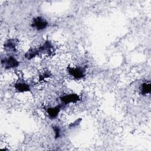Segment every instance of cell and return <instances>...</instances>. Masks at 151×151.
I'll list each match as a JSON object with an SVG mask.
<instances>
[{
    "label": "cell",
    "mask_w": 151,
    "mask_h": 151,
    "mask_svg": "<svg viewBox=\"0 0 151 151\" xmlns=\"http://www.w3.org/2000/svg\"><path fill=\"white\" fill-rule=\"evenodd\" d=\"M53 130H54V133H55V137L56 139L58 138L60 136V129L57 126H54Z\"/></svg>",
    "instance_id": "cell-11"
},
{
    "label": "cell",
    "mask_w": 151,
    "mask_h": 151,
    "mask_svg": "<svg viewBox=\"0 0 151 151\" xmlns=\"http://www.w3.org/2000/svg\"><path fill=\"white\" fill-rule=\"evenodd\" d=\"M48 22L42 17H38L33 19L32 27L35 28L37 30H43L48 26Z\"/></svg>",
    "instance_id": "cell-1"
},
{
    "label": "cell",
    "mask_w": 151,
    "mask_h": 151,
    "mask_svg": "<svg viewBox=\"0 0 151 151\" xmlns=\"http://www.w3.org/2000/svg\"><path fill=\"white\" fill-rule=\"evenodd\" d=\"M52 48V46L51 43L50 41H47L45 42H44V44L43 45H42L38 48V50L39 52L49 53L51 51Z\"/></svg>",
    "instance_id": "cell-6"
},
{
    "label": "cell",
    "mask_w": 151,
    "mask_h": 151,
    "mask_svg": "<svg viewBox=\"0 0 151 151\" xmlns=\"http://www.w3.org/2000/svg\"><path fill=\"white\" fill-rule=\"evenodd\" d=\"M68 71L70 74L76 79H80L85 76V69L83 67H68Z\"/></svg>",
    "instance_id": "cell-2"
},
{
    "label": "cell",
    "mask_w": 151,
    "mask_h": 151,
    "mask_svg": "<svg viewBox=\"0 0 151 151\" xmlns=\"http://www.w3.org/2000/svg\"><path fill=\"white\" fill-rule=\"evenodd\" d=\"M4 47L9 50H14L15 48V42L12 40H9L5 43Z\"/></svg>",
    "instance_id": "cell-10"
},
{
    "label": "cell",
    "mask_w": 151,
    "mask_h": 151,
    "mask_svg": "<svg viewBox=\"0 0 151 151\" xmlns=\"http://www.w3.org/2000/svg\"><path fill=\"white\" fill-rule=\"evenodd\" d=\"M1 63L6 69L14 68L19 65V61L12 56L2 60Z\"/></svg>",
    "instance_id": "cell-3"
},
{
    "label": "cell",
    "mask_w": 151,
    "mask_h": 151,
    "mask_svg": "<svg viewBox=\"0 0 151 151\" xmlns=\"http://www.w3.org/2000/svg\"><path fill=\"white\" fill-rule=\"evenodd\" d=\"M15 88L19 92L28 91L30 90L29 86L24 83H18L15 85Z\"/></svg>",
    "instance_id": "cell-7"
},
{
    "label": "cell",
    "mask_w": 151,
    "mask_h": 151,
    "mask_svg": "<svg viewBox=\"0 0 151 151\" xmlns=\"http://www.w3.org/2000/svg\"><path fill=\"white\" fill-rule=\"evenodd\" d=\"M39 53V51L38 50H29L25 55V57L28 59V60H31L32 58H33L34 57H35L36 55H37Z\"/></svg>",
    "instance_id": "cell-9"
},
{
    "label": "cell",
    "mask_w": 151,
    "mask_h": 151,
    "mask_svg": "<svg viewBox=\"0 0 151 151\" xmlns=\"http://www.w3.org/2000/svg\"><path fill=\"white\" fill-rule=\"evenodd\" d=\"M140 92L142 94H146L150 92L151 86L150 83H144L142 84L140 87Z\"/></svg>",
    "instance_id": "cell-8"
},
{
    "label": "cell",
    "mask_w": 151,
    "mask_h": 151,
    "mask_svg": "<svg viewBox=\"0 0 151 151\" xmlns=\"http://www.w3.org/2000/svg\"><path fill=\"white\" fill-rule=\"evenodd\" d=\"M63 105L59 104L53 107H49L47 109V112L51 119H55L58 115Z\"/></svg>",
    "instance_id": "cell-5"
},
{
    "label": "cell",
    "mask_w": 151,
    "mask_h": 151,
    "mask_svg": "<svg viewBox=\"0 0 151 151\" xmlns=\"http://www.w3.org/2000/svg\"><path fill=\"white\" fill-rule=\"evenodd\" d=\"M61 101L64 104L76 103L80 100V97L77 94H69L60 97Z\"/></svg>",
    "instance_id": "cell-4"
}]
</instances>
